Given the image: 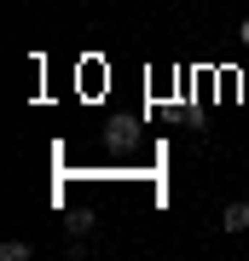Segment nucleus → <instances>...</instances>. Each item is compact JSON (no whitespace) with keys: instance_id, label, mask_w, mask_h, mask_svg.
Masks as SVG:
<instances>
[{"instance_id":"obj_1","label":"nucleus","mask_w":249,"mask_h":261,"mask_svg":"<svg viewBox=\"0 0 249 261\" xmlns=\"http://www.w3.org/2000/svg\"><path fill=\"white\" fill-rule=\"evenodd\" d=\"M220 232H249V203L243 197H232V203L220 209Z\"/></svg>"},{"instance_id":"obj_2","label":"nucleus","mask_w":249,"mask_h":261,"mask_svg":"<svg viewBox=\"0 0 249 261\" xmlns=\"http://www.w3.org/2000/svg\"><path fill=\"white\" fill-rule=\"evenodd\" d=\"M29 255H35V250H29L23 238H6V244H0V261H29Z\"/></svg>"},{"instance_id":"obj_3","label":"nucleus","mask_w":249,"mask_h":261,"mask_svg":"<svg viewBox=\"0 0 249 261\" xmlns=\"http://www.w3.org/2000/svg\"><path fill=\"white\" fill-rule=\"evenodd\" d=\"M238 41H243V47H249V18H243V23H238Z\"/></svg>"}]
</instances>
